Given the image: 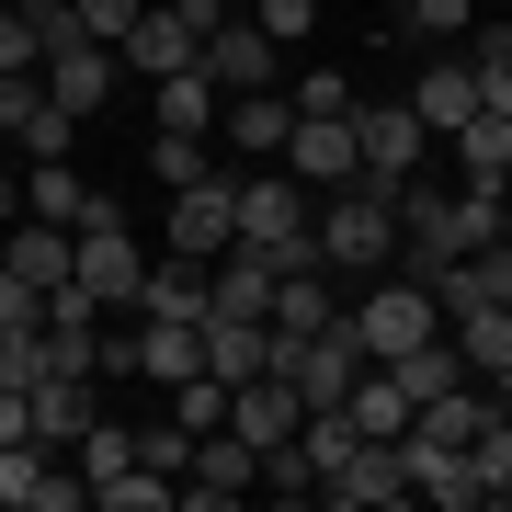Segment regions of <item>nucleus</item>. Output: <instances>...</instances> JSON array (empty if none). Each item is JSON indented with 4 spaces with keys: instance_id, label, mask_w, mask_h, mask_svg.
Here are the masks:
<instances>
[{
    "instance_id": "nucleus-1",
    "label": "nucleus",
    "mask_w": 512,
    "mask_h": 512,
    "mask_svg": "<svg viewBox=\"0 0 512 512\" xmlns=\"http://www.w3.org/2000/svg\"><path fill=\"white\" fill-rule=\"evenodd\" d=\"M239 251H262L285 274V262H319V194L296 183L285 160H262L251 183H239Z\"/></svg>"
},
{
    "instance_id": "nucleus-2",
    "label": "nucleus",
    "mask_w": 512,
    "mask_h": 512,
    "mask_svg": "<svg viewBox=\"0 0 512 512\" xmlns=\"http://www.w3.org/2000/svg\"><path fill=\"white\" fill-rule=\"evenodd\" d=\"M387 251H399V194L365 183V171L330 183V194H319V262H330V274H376Z\"/></svg>"
},
{
    "instance_id": "nucleus-3",
    "label": "nucleus",
    "mask_w": 512,
    "mask_h": 512,
    "mask_svg": "<svg viewBox=\"0 0 512 512\" xmlns=\"http://www.w3.org/2000/svg\"><path fill=\"white\" fill-rule=\"evenodd\" d=\"M342 330H353V342H365V365H387V353H410V342H433V330H444V308H433V285H376L365 274V296H342Z\"/></svg>"
},
{
    "instance_id": "nucleus-4",
    "label": "nucleus",
    "mask_w": 512,
    "mask_h": 512,
    "mask_svg": "<svg viewBox=\"0 0 512 512\" xmlns=\"http://www.w3.org/2000/svg\"><path fill=\"white\" fill-rule=\"evenodd\" d=\"M228 0H148V12L126 23V69L137 80H171V69H194L205 57V23H217Z\"/></svg>"
},
{
    "instance_id": "nucleus-5",
    "label": "nucleus",
    "mask_w": 512,
    "mask_h": 512,
    "mask_svg": "<svg viewBox=\"0 0 512 512\" xmlns=\"http://www.w3.org/2000/svg\"><path fill=\"white\" fill-rule=\"evenodd\" d=\"M171 251H183V262L239 251V183H228V171H194V183H171Z\"/></svg>"
},
{
    "instance_id": "nucleus-6",
    "label": "nucleus",
    "mask_w": 512,
    "mask_h": 512,
    "mask_svg": "<svg viewBox=\"0 0 512 512\" xmlns=\"http://www.w3.org/2000/svg\"><path fill=\"white\" fill-rule=\"evenodd\" d=\"M399 478H410V501H433V512H478L490 501L478 456L467 444H433V433H399Z\"/></svg>"
},
{
    "instance_id": "nucleus-7",
    "label": "nucleus",
    "mask_w": 512,
    "mask_h": 512,
    "mask_svg": "<svg viewBox=\"0 0 512 512\" xmlns=\"http://www.w3.org/2000/svg\"><path fill=\"white\" fill-rule=\"evenodd\" d=\"M421 148H433V126H421L410 103H365V114H353V160H365V183L399 194L410 171H421Z\"/></svg>"
},
{
    "instance_id": "nucleus-8",
    "label": "nucleus",
    "mask_w": 512,
    "mask_h": 512,
    "mask_svg": "<svg viewBox=\"0 0 512 512\" xmlns=\"http://www.w3.org/2000/svg\"><path fill=\"white\" fill-rule=\"evenodd\" d=\"M296 421H308V399H296V376H228V433L251 444V456H274V444H296Z\"/></svg>"
},
{
    "instance_id": "nucleus-9",
    "label": "nucleus",
    "mask_w": 512,
    "mask_h": 512,
    "mask_svg": "<svg viewBox=\"0 0 512 512\" xmlns=\"http://www.w3.org/2000/svg\"><path fill=\"white\" fill-rule=\"evenodd\" d=\"M194 69L217 80V103H228V92H274V35H262V23H239V12H217Z\"/></svg>"
},
{
    "instance_id": "nucleus-10",
    "label": "nucleus",
    "mask_w": 512,
    "mask_h": 512,
    "mask_svg": "<svg viewBox=\"0 0 512 512\" xmlns=\"http://www.w3.org/2000/svg\"><path fill=\"white\" fill-rule=\"evenodd\" d=\"M23 217H46V228H126V205H103L69 160H23Z\"/></svg>"
},
{
    "instance_id": "nucleus-11",
    "label": "nucleus",
    "mask_w": 512,
    "mask_h": 512,
    "mask_svg": "<svg viewBox=\"0 0 512 512\" xmlns=\"http://www.w3.org/2000/svg\"><path fill=\"white\" fill-rule=\"evenodd\" d=\"M285 376H296V399H308V410H342V387L365 376V342L330 319V330H308V342H285Z\"/></svg>"
},
{
    "instance_id": "nucleus-12",
    "label": "nucleus",
    "mask_w": 512,
    "mask_h": 512,
    "mask_svg": "<svg viewBox=\"0 0 512 512\" xmlns=\"http://www.w3.org/2000/svg\"><path fill=\"white\" fill-rule=\"evenodd\" d=\"M46 103L57 114H69V126H92V114H103V92H114V46L103 35H80V46H46Z\"/></svg>"
},
{
    "instance_id": "nucleus-13",
    "label": "nucleus",
    "mask_w": 512,
    "mask_h": 512,
    "mask_svg": "<svg viewBox=\"0 0 512 512\" xmlns=\"http://www.w3.org/2000/svg\"><path fill=\"white\" fill-rule=\"evenodd\" d=\"M285 171H296L308 194L353 183V171H365V160H353V114H296V126H285Z\"/></svg>"
},
{
    "instance_id": "nucleus-14",
    "label": "nucleus",
    "mask_w": 512,
    "mask_h": 512,
    "mask_svg": "<svg viewBox=\"0 0 512 512\" xmlns=\"http://www.w3.org/2000/svg\"><path fill=\"white\" fill-rule=\"evenodd\" d=\"M251 490H262V456H251V444H239L228 421H217V433H194V456H183V501H251Z\"/></svg>"
},
{
    "instance_id": "nucleus-15",
    "label": "nucleus",
    "mask_w": 512,
    "mask_h": 512,
    "mask_svg": "<svg viewBox=\"0 0 512 512\" xmlns=\"http://www.w3.org/2000/svg\"><path fill=\"white\" fill-rule=\"evenodd\" d=\"M69 251H80V228H46V217H12V228H0V274H12V285H69Z\"/></svg>"
},
{
    "instance_id": "nucleus-16",
    "label": "nucleus",
    "mask_w": 512,
    "mask_h": 512,
    "mask_svg": "<svg viewBox=\"0 0 512 512\" xmlns=\"http://www.w3.org/2000/svg\"><path fill=\"white\" fill-rule=\"evenodd\" d=\"M69 274L103 296V308H137V274H148V251L126 228H80V251H69Z\"/></svg>"
},
{
    "instance_id": "nucleus-17",
    "label": "nucleus",
    "mask_w": 512,
    "mask_h": 512,
    "mask_svg": "<svg viewBox=\"0 0 512 512\" xmlns=\"http://www.w3.org/2000/svg\"><path fill=\"white\" fill-rule=\"evenodd\" d=\"M319 501H342V512H387V501H410V478H399V444H353V456L319 478Z\"/></svg>"
},
{
    "instance_id": "nucleus-18",
    "label": "nucleus",
    "mask_w": 512,
    "mask_h": 512,
    "mask_svg": "<svg viewBox=\"0 0 512 512\" xmlns=\"http://www.w3.org/2000/svg\"><path fill=\"white\" fill-rule=\"evenodd\" d=\"M410 114H421V126H433V137H456L467 114H478V80H467V46H444L433 69L410 80Z\"/></svg>"
},
{
    "instance_id": "nucleus-19",
    "label": "nucleus",
    "mask_w": 512,
    "mask_h": 512,
    "mask_svg": "<svg viewBox=\"0 0 512 512\" xmlns=\"http://www.w3.org/2000/svg\"><path fill=\"white\" fill-rule=\"evenodd\" d=\"M330 319H342L330 262H285V274H274V330H285V342H308V330H330Z\"/></svg>"
},
{
    "instance_id": "nucleus-20",
    "label": "nucleus",
    "mask_w": 512,
    "mask_h": 512,
    "mask_svg": "<svg viewBox=\"0 0 512 512\" xmlns=\"http://www.w3.org/2000/svg\"><path fill=\"white\" fill-rule=\"evenodd\" d=\"M137 376H148V387L205 376V319H148V330H137Z\"/></svg>"
},
{
    "instance_id": "nucleus-21",
    "label": "nucleus",
    "mask_w": 512,
    "mask_h": 512,
    "mask_svg": "<svg viewBox=\"0 0 512 512\" xmlns=\"http://www.w3.org/2000/svg\"><path fill=\"white\" fill-rule=\"evenodd\" d=\"M342 421H353L365 444H399V433H410V387L387 376V365H365V376L342 387Z\"/></svg>"
},
{
    "instance_id": "nucleus-22",
    "label": "nucleus",
    "mask_w": 512,
    "mask_h": 512,
    "mask_svg": "<svg viewBox=\"0 0 512 512\" xmlns=\"http://www.w3.org/2000/svg\"><path fill=\"white\" fill-rule=\"evenodd\" d=\"M23 399H35V444H46V456L92 433V376H35Z\"/></svg>"
},
{
    "instance_id": "nucleus-23",
    "label": "nucleus",
    "mask_w": 512,
    "mask_h": 512,
    "mask_svg": "<svg viewBox=\"0 0 512 512\" xmlns=\"http://www.w3.org/2000/svg\"><path fill=\"white\" fill-rule=\"evenodd\" d=\"M217 126H228L239 148H251V160H285V126H296V103H285V92H228V103H217Z\"/></svg>"
},
{
    "instance_id": "nucleus-24",
    "label": "nucleus",
    "mask_w": 512,
    "mask_h": 512,
    "mask_svg": "<svg viewBox=\"0 0 512 512\" xmlns=\"http://www.w3.org/2000/svg\"><path fill=\"white\" fill-rule=\"evenodd\" d=\"M444 342H456L467 376H512V308H456V330H444Z\"/></svg>"
},
{
    "instance_id": "nucleus-25",
    "label": "nucleus",
    "mask_w": 512,
    "mask_h": 512,
    "mask_svg": "<svg viewBox=\"0 0 512 512\" xmlns=\"http://www.w3.org/2000/svg\"><path fill=\"white\" fill-rule=\"evenodd\" d=\"M467 80L478 114H512V23H467Z\"/></svg>"
},
{
    "instance_id": "nucleus-26",
    "label": "nucleus",
    "mask_w": 512,
    "mask_h": 512,
    "mask_svg": "<svg viewBox=\"0 0 512 512\" xmlns=\"http://www.w3.org/2000/svg\"><path fill=\"white\" fill-rule=\"evenodd\" d=\"M171 501H183V478H160V467H114V478H92V512H171Z\"/></svg>"
},
{
    "instance_id": "nucleus-27",
    "label": "nucleus",
    "mask_w": 512,
    "mask_h": 512,
    "mask_svg": "<svg viewBox=\"0 0 512 512\" xmlns=\"http://www.w3.org/2000/svg\"><path fill=\"white\" fill-rule=\"evenodd\" d=\"M148 92H160V126L217 137V80H205V69H171V80H148Z\"/></svg>"
},
{
    "instance_id": "nucleus-28",
    "label": "nucleus",
    "mask_w": 512,
    "mask_h": 512,
    "mask_svg": "<svg viewBox=\"0 0 512 512\" xmlns=\"http://www.w3.org/2000/svg\"><path fill=\"white\" fill-rule=\"evenodd\" d=\"M501 160H512V114H467L456 126V171L467 183H501Z\"/></svg>"
},
{
    "instance_id": "nucleus-29",
    "label": "nucleus",
    "mask_w": 512,
    "mask_h": 512,
    "mask_svg": "<svg viewBox=\"0 0 512 512\" xmlns=\"http://www.w3.org/2000/svg\"><path fill=\"white\" fill-rule=\"evenodd\" d=\"M46 376V319H0V387H35Z\"/></svg>"
},
{
    "instance_id": "nucleus-30",
    "label": "nucleus",
    "mask_w": 512,
    "mask_h": 512,
    "mask_svg": "<svg viewBox=\"0 0 512 512\" xmlns=\"http://www.w3.org/2000/svg\"><path fill=\"white\" fill-rule=\"evenodd\" d=\"M23 69H46V35H35L23 0H0V80H23Z\"/></svg>"
},
{
    "instance_id": "nucleus-31",
    "label": "nucleus",
    "mask_w": 512,
    "mask_h": 512,
    "mask_svg": "<svg viewBox=\"0 0 512 512\" xmlns=\"http://www.w3.org/2000/svg\"><path fill=\"white\" fill-rule=\"evenodd\" d=\"M46 376H103V319L92 330H57L46 319Z\"/></svg>"
},
{
    "instance_id": "nucleus-32",
    "label": "nucleus",
    "mask_w": 512,
    "mask_h": 512,
    "mask_svg": "<svg viewBox=\"0 0 512 512\" xmlns=\"http://www.w3.org/2000/svg\"><path fill=\"white\" fill-rule=\"evenodd\" d=\"M171 421H183V433H217L228 421V376H183L171 387Z\"/></svg>"
},
{
    "instance_id": "nucleus-33",
    "label": "nucleus",
    "mask_w": 512,
    "mask_h": 512,
    "mask_svg": "<svg viewBox=\"0 0 512 512\" xmlns=\"http://www.w3.org/2000/svg\"><path fill=\"white\" fill-rule=\"evenodd\" d=\"M410 35H433V46H467V23H478V0H410Z\"/></svg>"
},
{
    "instance_id": "nucleus-34",
    "label": "nucleus",
    "mask_w": 512,
    "mask_h": 512,
    "mask_svg": "<svg viewBox=\"0 0 512 512\" xmlns=\"http://www.w3.org/2000/svg\"><path fill=\"white\" fill-rule=\"evenodd\" d=\"M467 456H478V478H490V501H512V421H501V410L478 421V444H467Z\"/></svg>"
},
{
    "instance_id": "nucleus-35",
    "label": "nucleus",
    "mask_w": 512,
    "mask_h": 512,
    "mask_svg": "<svg viewBox=\"0 0 512 512\" xmlns=\"http://www.w3.org/2000/svg\"><path fill=\"white\" fill-rule=\"evenodd\" d=\"M148 171H160V183H194V171H205V137L160 126V137H148Z\"/></svg>"
},
{
    "instance_id": "nucleus-36",
    "label": "nucleus",
    "mask_w": 512,
    "mask_h": 512,
    "mask_svg": "<svg viewBox=\"0 0 512 512\" xmlns=\"http://www.w3.org/2000/svg\"><path fill=\"white\" fill-rule=\"evenodd\" d=\"M137 456V433H114V421H92V433H80V478H114Z\"/></svg>"
},
{
    "instance_id": "nucleus-37",
    "label": "nucleus",
    "mask_w": 512,
    "mask_h": 512,
    "mask_svg": "<svg viewBox=\"0 0 512 512\" xmlns=\"http://www.w3.org/2000/svg\"><path fill=\"white\" fill-rule=\"evenodd\" d=\"M285 103H296V114H353V80H342V69H308Z\"/></svg>"
},
{
    "instance_id": "nucleus-38",
    "label": "nucleus",
    "mask_w": 512,
    "mask_h": 512,
    "mask_svg": "<svg viewBox=\"0 0 512 512\" xmlns=\"http://www.w3.org/2000/svg\"><path fill=\"white\" fill-rule=\"evenodd\" d=\"M69 12H80V35H103V46H126V23L148 12V0H69Z\"/></svg>"
},
{
    "instance_id": "nucleus-39",
    "label": "nucleus",
    "mask_w": 512,
    "mask_h": 512,
    "mask_svg": "<svg viewBox=\"0 0 512 512\" xmlns=\"http://www.w3.org/2000/svg\"><path fill=\"white\" fill-rule=\"evenodd\" d=\"M183 456H194V433H183V421H160V433H137V467H160V478H183Z\"/></svg>"
},
{
    "instance_id": "nucleus-40",
    "label": "nucleus",
    "mask_w": 512,
    "mask_h": 512,
    "mask_svg": "<svg viewBox=\"0 0 512 512\" xmlns=\"http://www.w3.org/2000/svg\"><path fill=\"white\" fill-rule=\"evenodd\" d=\"M251 23H262V35H274V46H296V35H308V23H319V0H262Z\"/></svg>"
},
{
    "instance_id": "nucleus-41",
    "label": "nucleus",
    "mask_w": 512,
    "mask_h": 512,
    "mask_svg": "<svg viewBox=\"0 0 512 512\" xmlns=\"http://www.w3.org/2000/svg\"><path fill=\"white\" fill-rule=\"evenodd\" d=\"M12 217H23V171L0 160V228H12Z\"/></svg>"
},
{
    "instance_id": "nucleus-42",
    "label": "nucleus",
    "mask_w": 512,
    "mask_h": 512,
    "mask_svg": "<svg viewBox=\"0 0 512 512\" xmlns=\"http://www.w3.org/2000/svg\"><path fill=\"white\" fill-rule=\"evenodd\" d=\"M490 387H501V399H490V410H501V421H512V376H490Z\"/></svg>"
},
{
    "instance_id": "nucleus-43",
    "label": "nucleus",
    "mask_w": 512,
    "mask_h": 512,
    "mask_svg": "<svg viewBox=\"0 0 512 512\" xmlns=\"http://www.w3.org/2000/svg\"><path fill=\"white\" fill-rule=\"evenodd\" d=\"M501 239H512V194H501Z\"/></svg>"
},
{
    "instance_id": "nucleus-44",
    "label": "nucleus",
    "mask_w": 512,
    "mask_h": 512,
    "mask_svg": "<svg viewBox=\"0 0 512 512\" xmlns=\"http://www.w3.org/2000/svg\"><path fill=\"white\" fill-rule=\"evenodd\" d=\"M376 12H410V0H376Z\"/></svg>"
},
{
    "instance_id": "nucleus-45",
    "label": "nucleus",
    "mask_w": 512,
    "mask_h": 512,
    "mask_svg": "<svg viewBox=\"0 0 512 512\" xmlns=\"http://www.w3.org/2000/svg\"><path fill=\"white\" fill-rule=\"evenodd\" d=\"M501 194H512V160H501Z\"/></svg>"
}]
</instances>
